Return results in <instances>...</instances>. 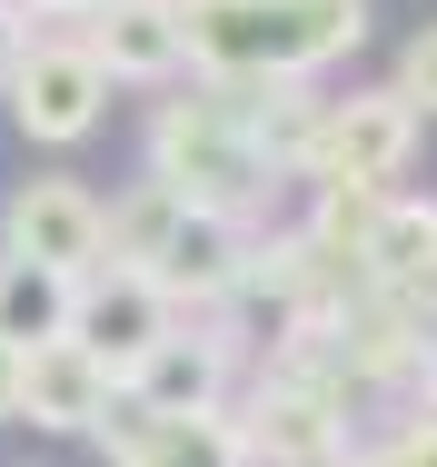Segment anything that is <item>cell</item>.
Wrapping results in <instances>:
<instances>
[{
  "label": "cell",
  "mask_w": 437,
  "mask_h": 467,
  "mask_svg": "<svg viewBox=\"0 0 437 467\" xmlns=\"http://www.w3.org/2000/svg\"><path fill=\"white\" fill-rule=\"evenodd\" d=\"M199 80H318L368 40V0H179Z\"/></svg>",
  "instance_id": "1"
},
{
  "label": "cell",
  "mask_w": 437,
  "mask_h": 467,
  "mask_svg": "<svg viewBox=\"0 0 437 467\" xmlns=\"http://www.w3.org/2000/svg\"><path fill=\"white\" fill-rule=\"evenodd\" d=\"M140 170H150L160 189H179V209H219V219H239V229H259L268 209L298 189V180H278V170L259 160V140L239 130V109L209 90V80H199L189 99H160V109H150Z\"/></svg>",
  "instance_id": "2"
},
{
  "label": "cell",
  "mask_w": 437,
  "mask_h": 467,
  "mask_svg": "<svg viewBox=\"0 0 437 467\" xmlns=\"http://www.w3.org/2000/svg\"><path fill=\"white\" fill-rule=\"evenodd\" d=\"M0 109L30 150H80L89 130L109 119V70L89 60L80 30H30L0 70Z\"/></svg>",
  "instance_id": "3"
},
{
  "label": "cell",
  "mask_w": 437,
  "mask_h": 467,
  "mask_svg": "<svg viewBox=\"0 0 437 467\" xmlns=\"http://www.w3.org/2000/svg\"><path fill=\"white\" fill-rule=\"evenodd\" d=\"M0 249L80 288L89 269H109V199L89 180H70V170L10 180V199H0Z\"/></svg>",
  "instance_id": "4"
},
{
  "label": "cell",
  "mask_w": 437,
  "mask_h": 467,
  "mask_svg": "<svg viewBox=\"0 0 437 467\" xmlns=\"http://www.w3.org/2000/svg\"><path fill=\"white\" fill-rule=\"evenodd\" d=\"M418 130H428V119L388 90V80H378V90L328 99L298 189H308V180H318V189H398V180H408V160H418Z\"/></svg>",
  "instance_id": "5"
},
{
  "label": "cell",
  "mask_w": 437,
  "mask_h": 467,
  "mask_svg": "<svg viewBox=\"0 0 437 467\" xmlns=\"http://www.w3.org/2000/svg\"><path fill=\"white\" fill-rule=\"evenodd\" d=\"M249 269H259V229L219 219V209H179V229L160 239V259H150L140 279L160 288L179 318H189V308H199V318H219V308L249 288Z\"/></svg>",
  "instance_id": "6"
},
{
  "label": "cell",
  "mask_w": 437,
  "mask_h": 467,
  "mask_svg": "<svg viewBox=\"0 0 437 467\" xmlns=\"http://www.w3.org/2000/svg\"><path fill=\"white\" fill-rule=\"evenodd\" d=\"M229 378H239V338L219 328H170L140 368L120 378V398L140 418H219L229 408Z\"/></svg>",
  "instance_id": "7"
},
{
  "label": "cell",
  "mask_w": 437,
  "mask_h": 467,
  "mask_svg": "<svg viewBox=\"0 0 437 467\" xmlns=\"http://www.w3.org/2000/svg\"><path fill=\"white\" fill-rule=\"evenodd\" d=\"M170 328H179V308L140 279V269H89L80 298H70V338H80L109 378H130L160 338H170Z\"/></svg>",
  "instance_id": "8"
},
{
  "label": "cell",
  "mask_w": 437,
  "mask_h": 467,
  "mask_svg": "<svg viewBox=\"0 0 437 467\" xmlns=\"http://www.w3.org/2000/svg\"><path fill=\"white\" fill-rule=\"evenodd\" d=\"M109 408H120V378L99 368L80 338H50V348L20 358V428H40V438H99Z\"/></svg>",
  "instance_id": "9"
},
{
  "label": "cell",
  "mask_w": 437,
  "mask_h": 467,
  "mask_svg": "<svg viewBox=\"0 0 437 467\" xmlns=\"http://www.w3.org/2000/svg\"><path fill=\"white\" fill-rule=\"evenodd\" d=\"M89 60L109 70V80H140V90H160L189 70V40H179V0H109L99 20H80Z\"/></svg>",
  "instance_id": "10"
},
{
  "label": "cell",
  "mask_w": 437,
  "mask_h": 467,
  "mask_svg": "<svg viewBox=\"0 0 437 467\" xmlns=\"http://www.w3.org/2000/svg\"><path fill=\"white\" fill-rule=\"evenodd\" d=\"M368 288L398 298V308H428V298H437V199H418V189H388V199H378Z\"/></svg>",
  "instance_id": "11"
},
{
  "label": "cell",
  "mask_w": 437,
  "mask_h": 467,
  "mask_svg": "<svg viewBox=\"0 0 437 467\" xmlns=\"http://www.w3.org/2000/svg\"><path fill=\"white\" fill-rule=\"evenodd\" d=\"M70 298L80 288L50 279V269H30V259H10L0 249V348H50V338H70Z\"/></svg>",
  "instance_id": "12"
},
{
  "label": "cell",
  "mask_w": 437,
  "mask_h": 467,
  "mask_svg": "<svg viewBox=\"0 0 437 467\" xmlns=\"http://www.w3.org/2000/svg\"><path fill=\"white\" fill-rule=\"evenodd\" d=\"M170 229H179V189H160L150 170L130 189H109V269H150Z\"/></svg>",
  "instance_id": "13"
},
{
  "label": "cell",
  "mask_w": 437,
  "mask_h": 467,
  "mask_svg": "<svg viewBox=\"0 0 437 467\" xmlns=\"http://www.w3.org/2000/svg\"><path fill=\"white\" fill-rule=\"evenodd\" d=\"M388 90L408 99L418 119H437V20H418V30L398 40V70H388Z\"/></svg>",
  "instance_id": "14"
},
{
  "label": "cell",
  "mask_w": 437,
  "mask_h": 467,
  "mask_svg": "<svg viewBox=\"0 0 437 467\" xmlns=\"http://www.w3.org/2000/svg\"><path fill=\"white\" fill-rule=\"evenodd\" d=\"M368 467H437V408H428V418H408V428H398Z\"/></svg>",
  "instance_id": "15"
},
{
  "label": "cell",
  "mask_w": 437,
  "mask_h": 467,
  "mask_svg": "<svg viewBox=\"0 0 437 467\" xmlns=\"http://www.w3.org/2000/svg\"><path fill=\"white\" fill-rule=\"evenodd\" d=\"M109 0H20V20H99Z\"/></svg>",
  "instance_id": "16"
},
{
  "label": "cell",
  "mask_w": 437,
  "mask_h": 467,
  "mask_svg": "<svg viewBox=\"0 0 437 467\" xmlns=\"http://www.w3.org/2000/svg\"><path fill=\"white\" fill-rule=\"evenodd\" d=\"M0 428H20V348H0Z\"/></svg>",
  "instance_id": "17"
}]
</instances>
